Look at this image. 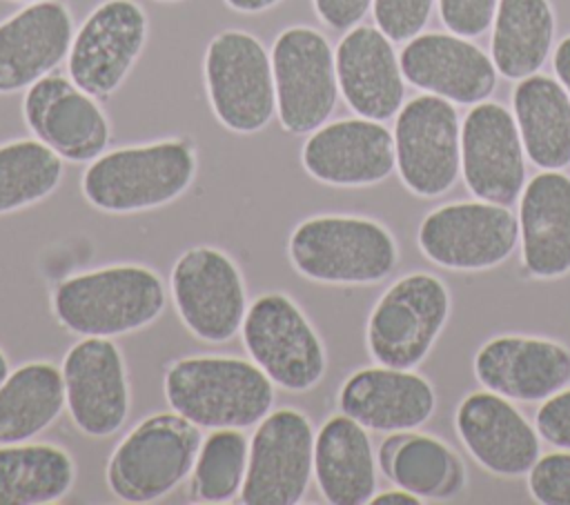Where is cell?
I'll use <instances>...</instances> for the list:
<instances>
[{
    "mask_svg": "<svg viewBox=\"0 0 570 505\" xmlns=\"http://www.w3.org/2000/svg\"><path fill=\"white\" fill-rule=\"evenodd\" d=\"M171 412L200 429H247L258 425L274 405L276 385L249 358L185 356L163 378Z\"/></svg>",
    "mask_w": 570,
    "mask_h": 505,
    "instance_id": "1",
    "label": "cell"
},
{
    "mask_svg": "<svg viewBox=\"0 0 570 505\" xmlns=\"http://www.w3.org/2000/svg\"><path fill=\"white\" fill-rule=\"evenodd\" d=\"M167 305L163 278L134 263L107 265L60 280L51 294L56 320L71 334L114 338L149 327Z\"/></svg>",
    "mask_w": 570,
    "mask_h": 505,
    "instance_id": "2",
    "label": "cell"
},
{
    "mask_svg": "<svg viewBox=\"0 0 570 505\" xmlns=\"http://www.w3.org/2000/svg\"><path fill=\"white\" fill-rule=\"evenodd\" d=\"M198 169L191 142L167 138L100 154L80 178L85 200L105 214H136L180 198Z\"/></svg>",
    "mask_w": 570,
    "mask_h": 505,
    "instance_id": "3",
    "label": "cell"
},
{
    "mask_svg": "<svg viewBox=\"0 0 570 505\" xmlns=\"http://www.w3.org/2000/svg\"><path fill=\"white\" fill-rule=\"evenodd\" d=\"M292 267L325 285H372L396 267L394 236L363 216L323 214L298 222L287 240Z\"/></svg>",
    "mask_w": 570,
    "mask_h": 505,
    "instance_id": "4",
    "label": "cell"
},
{
    "mask_svg": "<svg viewBox=\"0 0 570 505\" xmlns=\"http://www.w3.org/2000/svg\"><path fill=\"white\" fill-rule=\"evenodd\" d=\"M200 443V427L176 412L142 418L107 461L111 494L125 503L165 498L191 476Z\"/></svg>",
    "mask_w": 570,
    "mask_h": 505,
    "instance_id": "5",
    "label": "cell"
},
{
    "mask_svg": "<svg viewBox=\"0 0 570 505\" xmlns=\"http://www.w3.org/2000/svg\"><path fill=\"white\" fill-rule=\"evenodd\" d=\"M203 78L216 120L234 133H256L276 113L272 56L249 31L216 33L203 58Z\"/></svg>",
    "mask_w": 570,
    "mask_h": 505,
    "instance_id": "6",
    "label": "cell"
},
{
    "mask_svg": "<svg viewBox=\"0 0 570 505\" xmlns=\"http://www.w3.org/2000/svg\"><path fill=\"white\" fill-rule=\"evenodd\" d=\"M240 338L249 358L285 392H307L325 376L323 340L287 294L269 291L252 300Z\"/></svg>",
    "mask_w": 570,
    "mask_h": 505,
    "instance_id": "7",
    "label": "cell"
},
{
    "mask_svg": "<svg viewBox=\"0 0 570 505\" xmlns=\"http://www.w3.org/2000/svg\"><path fill=\"white\" fill-rule=\"evenodd\" d=\"M171 303L180 323L198 340H232L247 314V291L238 265L218 247L183 251L169 274Z\"/></svg>",
    "mask_w": 570,
    "mask_h": 505,
    "instance_id": "8",
    "label": "cell"
},
{
    "mask_svg": "<svg viewBox=\"0 0 570 505\" xmlns=\"http://www.w3.org/2000/svg\"><path fill=\"white\" fill-rule=\"evenodd\" d=\"M276 116L287 133H312L327 122L338 98L336 58L312 27H287L272 44Z\"/></svg>",
    "mask_w": 570,
    "mask_h": 505,
    "instance_id": "9",
    "label": "cell"
},
{
    "mask_svg": "<svg viewBox=\"0 0 570 505\" xmlns=\"http://www.w3.org/2000/svg\"><path fill=\"white\" fill-rule=\"evenodd\" d=\"M450 311L445 285L432 274L399 278L374 305L367 349L379 365L412 369L434 345Z\"/></svg>",
    "mask_w": 570,
    "mask_h": 505,
    "instance_id": "10",
    "label": "cell"
},
{
    "mask_svg": "<svg viewBox=\"0 0 570 505\" xmlns=\"http://www.w3.org/2000/svg\"><path fill=\"white\" fill-rule=\"evenodd\" d=\"M314 436L312 423L301 409L281 407L269 412L249 438L240 503H301L314 474Z\"/></svg>",
    "mask_w": 570,
    "mask_h": 505,
    "instance_id": "11",
    "label": "cell"
},
{
    "mask_svg": "<svg viewBox=\"0 0 570 505\" xmlns=\"http://www.w3.org/2000/svg\"><path fill=\"white\" fill-rule=\"evenodd\" d=\"M396 169L416 196L448 191L461 169V125L450 100L423 93L399 109L394 125Z\"/></svg>",
    "mask_w": 570,
    "mask_h": 505,
    "instance_id": "12",
    "label": "cell"
},
{
    "mask_svg": "<svg viewBox=\"0 0 570 505\" xmlns=\"http://www.w3.org/2000/svg\"><path fill=\"white\" fill-rule=\"evenodd\" d=\"M147 13L136 0H105L76 29L67 56L69 78L89 96H111L147 42Z\"/></svg>",
    "mask_w": 570,
    "mask_h": 505,
    "instance_id": "13",
    "label": "cell"
},
{
    "mask_svg": "<svg viewBox=\"0 0 570 505\" xmlns=\"http://www.w3.org/2000/svg\"><path fill=\"white\" fill-rule=\"evenodd\" d=\"M519 222L508 205L452 202L428 214L419 247L436 265L476 271L503 263L517 247Z\"/></svg>",
    "mask_w": 570,
    "mask_h": 505,
    "instance_id": "14",
    "label": "cell"
},
{
    "mask_svg": "<svg viewBox=\"0 0 570 505\" xmlns=\"http://www.w3.org/2000/svg\"><path fill=\"white\" fill-rule=\"evenodd\" d=\"M65 403L71 423L89 438L114 436L129 416L127 365L111 338L82 336L62 358Z\"/></svg>",
    "mask_w": 570,
    "mask_h": 505,
    "instance_id": "15",
    "label": "cell"
},
{
    "mask_svg": "<svg viewBox=\"0 0 570 505\" xmlns=\"http://www.w3.org/2000/svg\"><path fill=\"white\" fill-rule=\"evenodd\" d=\"M22 118L38 140L69 162L96 160L111 138L109 120L96 98L69 76L53 71L24 91Z\"/></svg>",
    "mask_w": 570,
    "mask_h": 505,
    "instance_id": "16",
    "label": "cell"
},
{
    "mask_svg": "<svg viewBox=\"0 0 570 505\" xmlns=\"http://www.w3.org/2000/svg\"><path fill=\"white\" fill-rule=\"evenodd\" d=\"M468 189L485 202L512 205L523 191V142L514 116L499 102H476L461 127Z\"/></svg>",
    "mask_w": 570,
    "mask_h": 505,
    "instance_id": "17",
    "label": "cell"
},
{
    "mask_svg": "<svg viewBox=\"0 0 570 505\" xmlns=\"http://www.w3.org/2000/svg\"><path fill=\"white\" fill-rule=\"evenodd\" d=\"M303 169L332 187H367L396 167L394 136L381 120L343 118L325 122L301 147Z\"/></svg>",
    "mask_w": 570,
    "mask_h": 505,
    "instance_id": "18",
    "label": "cell"
},
{
    "mask_svg": "<svg viewBox=\"0 0 570 505\" xmlns=\"http://www.w3.org/2000/svg\"><path fill=\"white\" fill-rule=\"evenodd\" d=\"M73 18L58 0L29 2L0 22V93L29 89L67 60Z\"/></svg>",
    "mask_w": 570,
    "mask_h": 505,
    "instance_id": "19",
    "label": "cell"
},
{
    "mask_svg": "<svg viewBox=\"0 0 570 505\" xmlns=\"http://www.w3.org/2000/svg\"><path fill=\"white\" fill-rule=\"evenodd\" d=\"M403 78L450 102H483L497 87L492 58L456 33L414 36L399 53Z\"/></svg>",
    "mask_w": 570,
    "mask_h": 505,
    "instance_id": "20",
    "label": "cell"
},
{
    "mask_svg": "<svg viewBox=\"0 0 570 505\" xmlns=\"http://www.w3.org/2000/svg\"><path fill=\"white\" fill-rule=\"evenodd\" d=\"M338 91L347 107L370 120H387L403 107L405 85L392 40L379 27H352L336 51Z\"/></svg>",
    "mask_w": 570,
    "mask_h": 505,
    "instance_id": "21",
    "label": "cell"
},
{
    "mask_svg": "<svg viewBox=\"0 0 570 505\" xmlns=\"http://www.w3.org/2000/svg\"><path fill=\"white\" fill-rule=\"evenodd\" d=\"M474 374L505 398L543 400L570 383V351L546 338L499 336L479 349Z\"/></svg>",
    "mask_w": 570,
    "mask_h": 505,
    "instance_id": "22",
    "label": "cell"
},
{
    "mask_svg": "<svg viewBox=\"0 0 570 505\" xmlns=\"http://www.w3.org/2000/svg\"><path fill=\"white\" fill-rule=\"evenodd\" d=\"M456 432L492 474L521 476L539 461L534 427L497 392H474L456 409Z\"/></svg>",
    "mask_w": 570,
    "mask_h": 505,
    "instance_id": "23",
    "label": "cell"
},
{
    "mask_svg": "<svg viewBox=\"0 0 570 505\" xmlns=\"http://www.w3.org/2000/svg\"><path fill=\"white\" fill-rule=\"evenodd\" d=\"M338 407L365 429L410 432L432 416L436 396L423 376L381 365L354 372L341 385Z\"/></svg>",
    "mask_w": 570,
    "mask_h": 505,
    "instance_id": "24",
    "label": "cell"
},
{
    "mask_svg": "<svg viewBox=\"0 0 570 505\" xmlns=\"http://www.w3.org/2000/svg\"><path fill=\"white\" fill-rule=\"evenodd\" d=\"M519 236L523 267L537 278L570 271V178L543 169L521 191Z\"/></svg>",
    "mask_w": 570,
    "mask_h": 505,
    "instance_id": "25",
    "label": "cell"
},
{
    "mask_svg": "<svg viewBox=\"0 0 570 505\" xmlns=\"http://www.w3.org/2000/svg\"><path fill=\"white\" fill-rule=\"evenodd\" d=\"M314 478L332 505H363L376 494V461L365 427L347 414L330 416L314 436Z\"/></svg>",
    "mask_w": 570,
    "mask_h": 505,
    "instance_id": "26",
    "label": "cell"
},
{
    "mask_svg": "<svg viewBox=\"0 0 570 505\" xmlns=\"http://www.w3.org/2000/svg\"><path fill=\"white\" fill-rule=\"evenodd\" d=\"M512 107L525 156L541 169L570 165V96L563 85L541 73L521 78Z\"/></svg>",
    "mask_w": 570,
    "mask_h": 505,
    "instance_id": "27",
    "label": "cell"
},
{
    "mask_svg": "<svg viewBox=\"0 0 570 505\" xmlns=\"http://www.w3.org/2000/svg\"><path fill=\"white\" fill-rule=\"evenodd\" d=\"M65 403L62 369L49 360H31L0 383V443L31 440L49 429Z\"/></svg>",
    "mask_w": 570,
    "mask_h": 505,
    "instance_id": "28",
    "label": "cell"
},
{
    "mask_svg": "<svg viewBox=\"0 0 570 505\" xmlns=\"http://www.w3.org/2000/svg\"><path fill=\"white\" fill-rule=\"evenodd\" d=\"M379 465L392 483L419 498H448L465 483L461 458L428 434L392 432L379 447Z\"/></svg>",
    "mask_w": 570,
    "mask_h": 505,
    "instance_id": "29",
    "label": "cell"
},
{
    "mask_svg": "<svg viewBox=\"0 0 570 505\" xmlns=\"http://www.w3.org/2000/svg\"><path fill=\"white\" fill-rule=\"evenodd\" d=\"M76 481L71 454L51 443H0V505H49Z\"/></svg>",
    "mask_w": 570,
    "mask_h": 505,
    "instance_id": "30",
    "label": "cell"
},
{
    "mask_svg": "<svg viewBox=\"0 0 570 505\" xmlns=\"http://www.w3.org/2000/svg\"><path fill=\"white\" fill-rule=\"evenodd\" d=\"M492 31V62L503 78L521 80L541 69L554 40L548 0H499Z\"/></svg>",
    "mask_w": 570,
    "mask_h": 505,
    "instance_id": "31",
    "label": "cell"
},
{
    "mask_svg": "<svg viewBox=\"0 0 570 505\" xmlns=\"http://www.w3.org/2000/svg\"><path fill=\"white\" fill-rule=\"evenodd\" d=\"M62 158L38 138L0 145V214L38 205L62 182Z\"/></svg>",
    "mask_w": 570,
    "mask_h": 505,
    "instance_id": "32",
    "label": "cell"
},
{
    "mask_svg": "<svg viewBox=\"0 0 570 505\" xmlns=\"http://www.w3.org/2000/svg\"><path fill=\"white\" fill-rule=\"evenodd\" d=\"M249 458V440L243 429H212L200 443L191 492L203 503H227L240 494Z\"/></svg>",
    "mask_w": 570,
    "mask_h": 505,
    "instance_id": "33",
    "label": "cell"
},
{
    "mask_svg": "<svg viewBox=\"0 0 570 505\" xmlns=\"http://www.w3.org/2000/svg\"><path fill=\"white\" fill-rule=\"evenodd\" d=\"M434 0H372L376 27L392 40L405 42L423 31Z\"/></svg>",
    "mask_w": 570,
    "mask_h": 505,
    "instance_id": "34",
    "label": "cell"
},
{
    "mask_svg": "<svg viewBox=\"0 0 570 505\" xmlns=\"http://www.w3.org/2000/svg\"><path fill=\"white\" fill-rule=\"evenodd\" d=\"M528 487L543 505H570V452H554L539 458L528 472Z\"/></svg>",
    "mask_w": 570,
    "mask_h": 505,
    "instance_id": "35",
    "label": "cell"
},
{
    "mask_svg": "<svg viewBox=\"0 0 570 505\" xmlns=\"http://www.w3.org/2000/svg\"><path fill=\"white\" fill-rule=\"evenodd\" d=\"M499 0H439V13L448 31L474 38L481 36L497 16Z\"/></svg>",
    "mask_w": 570,
    "mask_h": 505,
    "instance_id": "36",
    "label": "cell"
},
{
    "mask_svg": "<svg viewBox=\"0 0 570 505\" xmlns=\"http://www.w3.org/2000/svg\"><path fill=\"white\" fill-rule=\"evenodd\" d=\"M537 429L548 443L570 449V389L546 398L537 412Z\"/></svg>",
    "mask_w": 570,
    "mask_h": 505,
    "instance_id": "37",
    "label": "cell"
},
{
    "mask_svg": "<svg viewBox=\"0 0 570 505\" xmlns=\"http://www.w3.org/2000/svg\"><path fill=\"white\" fill-rule=\"evenodd\" d=\"M314 11L323 24L334 31H350L372 7V0H312Z\"/></svg>",
    "mask_w": 570,
    "mask_h": 505,
    "instance_id": "38",
    "label": "cell"
},
{
    "mask_svg": "<svg viewBox=\"0 0 570 505\" xmlns=\"http://www.w3.org/2000/svg\"><path fill=\"white\" fill-rule=\"evenodd\" d=\"M552 65H554V73H557L559 82L563 85V89H566L568 96H570V36H566V38L557 44Z\"/></svg>",
    "mask_w": 570,
    "mask_h": 505,
    "instance_id": "39",
    "label": "cell"
},
{
    "mask_svg": "<svg viewBox=\"0 0 570 505\" xmlns=\"http://www.w3.org/2000/svg\"><path fill=\"white\" fill-rule=\"evenodd\" d=\"M370 503H374V505H419V503H423V498L399 487V489H387V492L372 496Z\"/></svg>",
    "mask_w": 570,
    "mask_h": 505,
    "instance_id": "40",
    "label": "cell"
},
{
    "mask_svg": "<svg viewBox=\"0 0 570 505\" xmlns=\"http://www.w3.org/2000/svg\"><path fill=\"white\" fill-rule=\"evenodd\" d=\"M278 2L281 0H225V4L238 13H261Z\"/></svg>",
    "mask_w": 570,
    "mask_h": 505,
    "instance_id": "41",
    "label": "cell"
},
{
    "mask_svg": "<svg viewBox=\"0 0 570 505\" xmlns=\"http://www.w3.org/2000/svg\"><path fill=\"white\" fill-rule=\"evenodd\" d=\"M11 369H9V360H7V356H4V351L0 349V383L7 378V374H9Z\"/></svg>",
    "mask_w": 570,
    "mask_h": 505,
    "instance_id": "42",
    "label": "cell"
},
{
    "mask_svg": "<svg viewBox=\"0 0 570 505\" xmlns=\"http://www.w3.org/2000/svg\"><path fill=\"white\" fill-rule=\"evenodd\" d=\"M16 2H27L29 4V2H42V0H16Z\"/></svg>",
    "mask_w": 570,
    "mask_h": 505,
    "instance_id": "43",
    "label": "cell"
},
{
    "mask_svg": "<svg viewBox=\"0 0 570 505\" xmlns=\"http://www.w3.org/2000/svg\"><path fill=\"white\" fill-rule=\"evenodd\" d=\"M158 2H178V0H158Z\"/></svg>",
    "mask_w": 570,
    "mask_h": 505,
    "instance_id": "44",
    "label": "cell"
}]
</instances>
